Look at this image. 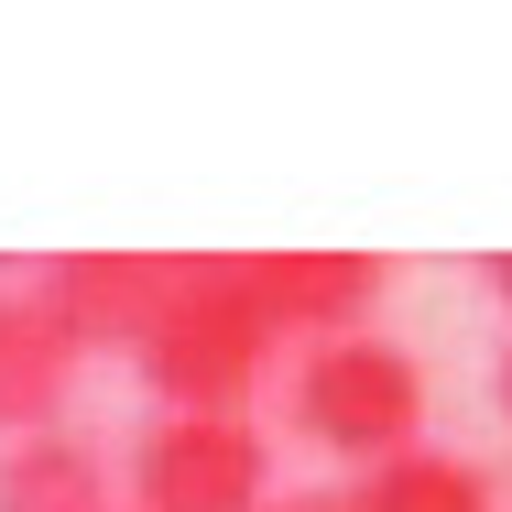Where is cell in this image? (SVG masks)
I'll use <instances>...</instances> for the list:
<instances>
[{
	"label": "cell",
	"mask_w": 512,
	"mask_h": 512,
	"mask_svg": "<svg viewBox=\"0 0 512 512\" xmlns=\"http://www.w3.org/2000/svg\"><path fill=\"white\" fill-rule=\"evenodd\" d=\"M120 491L131 512H273V447L251 414H153Z\"/></svg>",
	"instance_id": "cell-3"
},
{
	"label": "cell",
	"mask_w": 512,
	"mask_h": 512,
	"mask_svg": "<svg viewBox=\"0 0 512 512\" xmlns=\"http://www.w3.org/2000/svg\"><path fill=\"white\" fill-rule=\"evenodd\" d=\"M491 393H502V414H512V349H502V371H491Z\"/></svg>",
	"instance_id": "cell-11"
},
{
	"label": "cell",
	"mask_w": 512,
	"mask_h": 512,
	"mask_svg": "<svg viewBox=\"0 0 512 512\" xmlns=\"http://www.w3.org/2000/svg\"><path fill=\"white\" fill-rule=\"evenodd\" d=\"M491 295H502V306H512V251H502V262H491Z\"/></svg>",
	"instance_id": "cell-10"
},
{
	"label": "cell",
	"mask_w": 512,
	"mask_h": 512,
	"mask_svg": "<svg viewBox=\"0 0 512 512\" xmlns=\"http://www.w3.org/2000/svg\"><path fill=\"white\" fill-rule=\"evenodd\" d=\"M273 512H360L349 491H273Z\"/></svg>",
	"instance_id": "cell-9"
},
{
	"label": "cell",
	"mask_w": 512,
	"mask_h": 512,
	"mask_svg": "<svg viewBox=\"0 0 512 512\" xmlns=\"http://www.w3.org/2000/svg\"><path fill=\"white\" fill-rule=\"evenodd\" d=\"M349 502H360V512H502V491H491L480 458H458V447H414V458H393V469H371Z\"/></svg>",
	"instance_id": "cell-8"
},
{
	"label": "cell",
	"mask_w": 512,
	"mask_h": 512,
	"mask_svg": "<svg viewBox=\"0 0 512 512\" xmlns=\"http://www.w3.org/2000/svg\"><path fill=\"white\" fill-rule=\"evenodd\" d=\"M33 295L55 306V327L77 349H142L153 316H164V295H175V262L164 251H66Z\"/></svg>",
	"instance_id": "cell-4"
},
{
	"label": "cell",
	"mask_w": 512,
	"mask_h": 512,
	"mask_svg": "<svg viewBox=\"0 0 512 512\" xmlns=\"http://www.w3.org/2000/svg\"><path fill=\"white\" fill-rule=\"evenodd\" d=\"M284 425L306 436L316 458H349L360 480L393 469L425 447V360L404 338L360 327V338H327V349H295L284 371Z\"/></svg>",
	"instance_id": "cell-2"
},
{
	"label": "cell",
	"mask_w": 512,
	"mask_h": 512,
	"mask_svg": "<svg viewBox=\"0 0 512 512\" xmlns=\"http://www.w3.org/2000/svg\"><path fill=\"white\" fill-rule=\"evenodd\" d=\"M120 512H131V502H120Z\"/></svg>",
	"instance_id": "cell-12"
},
{
	"label": "cell",
	"mask_w": 512,
	"mask_h": 512,
	"mask_svg": "<svg viewBox=\"0 0 512 512\" xmlns=\"http://www.w3.org/2000/svg\"><path fill=\"white\" fill-rule=\"evenodd\" d=\"M273 349L284 327L251 284V251H218V262H175V295L131 349V371L153 382L164 414H251V393L273 382Z\"/></svg>",
	"instance_id": "cell-1"
},
{
	"label": "cell",
	"mask_w": 512,
	"mask_h": 512,
	"mask_svg": "<svg viewBox=\"0 0 512 512\" xmlns=\"http://www.w3.org/2000/svg\"><path fill=\"white\" fill-rule=\"evenodd\" d=\"M251 284H262V306L284 338H360L371 306H382V284H393V262H371V251H251Z\"/></svg>",
	"instance_id": "cell-5"
},
{
	"label": "cell",
	"mask_w": 512,
	"mask_h": 512,
	"mask_svg": "<svg viewBox=\"0 0 512 512\" xmlns=\"http://www.w3.org/2000/svg\"><path fill=\"white\" fill-rule=\"evenodd\" d=\"M0 512H109V458L88 436H22L0 447Z\"/></svg>",
	"instance_id": "cell-7"
},
{
	"label": "cell",
	"mask_w": 512,
	"mask_h": 512,
	"mask_svg": "<svg viewBox=\"0 0 512 512\" xmlns=\"http://www.w3.org/2000/svg\"><path fill=\"white\" fill-rule=\"evenodd\" d=\"M77 338L55 327V306L33 295V284H0V436L22 447V436H55V414L77 393Z\"/></svg>",
	"instance_id": "cell-6"
}]
</instances>
